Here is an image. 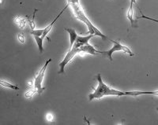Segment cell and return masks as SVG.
<instances>
[{
  "label": "cell",
  "instance_id": "cell-11",
  "mask_svg": "<svg viewBox=\"0 0 158 125\" xmlns=\"http://www.w3.org/2000/svg\"><path fill=\"white\" fill-rule=\"evenodd\" d=\"M14 21H15V23L18 25L20 29H23L25 28V25H26V23H27L28 21L25 19V18H22V17L17 16L14 18Z\"/></svg>",
  "mask_w": 158,
  "mask_h": 125
},
{
  "label": "cell",
  "instance_id": "cell-10",
  "mask_svg": "<svg viewBox=\"0 0 158 125\" xmlns=\"http://www.w3.org/2000/svg\"><path fill=\"white\" fill-rule=\"evenodd\" d=\"M65 31H67L68 32L69 36H70V49L73 47L74 43H75L76 39L77 38V34L76 31L74 29H71V28H66Z\"/></svg>",
  "mask_w": 158,
  "mask_h": 125
},
{
  "label": "cell",
  "instance_id": "cell-2",
  "mask_svg": "<svg viewBox=\"0 0 158 125\" xmlns=\"http://www.w3.org/2000/svg\"><path fill=\"white\" fill-rule=\"evenodd\" d=\"M97 80L98 82L97 88L94 91V93L90 94L89 95V101L92 102L95 99H101L105 96H125L127 95V91H121L118 90L114 89L107 85L103 81L102 77L100 73L97 74Z\"/></svg>",
  "mask_w": 158,
  "mask_h": 125
},
{
  "label": "cell",
  "instance_id": "cell-6",
  "mask_svg": "<svg viewBox=\"0 0 158 125\" xmlns=\"http://www.w3.org/2000/svg\"><path fill=\"white\" fill-rule=\"evenodd\" d=\"M68 6H69V5H68V4H67V6H65V7H64V8H63V10H62V11H61V12L59 13V14H58V15H57V17H56V18H55V19H54V20H53V21H52V22H51V23H50V24H49V25H48L47 27L45 28V29H44V33H43V36H41V37H42V38H43V39H45V38L47 37L48 34L49 32H51V30H52V28H53V26H54V25H55V24H56V21H57V20H58V19H59V17L61 16V15H62V14H63V12H64V11H65V10H67V7H68Z\"/></svg>",
  "mask_w": 158,
  "mask_h": 125
},
{
  "label": "cell",
  "instance_id": "cell-9",
  "mask_svg": "<svg viewBox=\"0 0 158 125\" xmlns=\"http://www.w3.org/2000/svg\"><path fill=\"white\" fill-rule=\"evenodd\" d=\"M142 95H151L158 96V91H127V95L129 96H138Z\"/></svg>",
  "mask_w": 158,
  "mask_h": 125
},
{
  "label": "cell",
  "instance_id": "cell-16",
  "mask_svg": "<svg viewBox=\"0 0 158 125\" xmlns=\"http://www.w3.org/2000/svg\"><path fill=\"white\" fill-rule=\"evenodd\" d=\"M138 9H139V8H138ZM139 10H140V9H139ZM140 12H141V14H142V16L141 17H139V18H137V19H141V18H145V19H148V20H150V21H154V22H156V23H158V20H156V19H154V18H149V17H146V16H145V15L143 14H142V11L140 10Z\"/></svg>",
  "mask_w": 158,
  "mask_h": 125
},
{
  "label": "cell",
  "instance_id": "cell-15",
  "mask_svg": "<svg viewBox=\"0 0 158 125\" xmlns=\"http://www.w3.org/2000/svg\"><path fill=\"white\" fill-rule=\"evenodd\" d=\"M44 30V29H33V30L31 29L30 33L33 36H43Z\"/></svg>",
  "mask_w": 158,
  "mask_h": 125
},
{
  "label": "cell",
  "instance_id": "cell-14",
  "mask_svg": "<svg viewBox=\"0 0 158 125\" xmlns=\"http://www.w3.org/2000/svg\"><path fill=\"white\" fill-rule=\"evenodd\" d=\"M0 84H1V86L4 87V88H10V89H14L15 91H18L19 90V87L17 86V85H14V84H10L9 82H6V81H4L2 80H0Z\"/></svg>",
  "mask_w": 158,
  "mask_h": 125
},
{
  "label": "cell",
  "instance_id": "cell-13",
  "mask_svg": "<svg viewBox=\"0 0 158 125\" xmlns=\"http://www.w3.org/2000/svg\"><path fill=\"white\" fill-rule=\"evenodd\" d=\"M34 39L35 41H36V44H37L38 47V50L40 53L44 51V39L41 37V36H34Z\"/></svg>",
  "mask_w": 158,
  "mask_h": 125
},
{
  "label": "cell",
  "instance_id": "cell-3",
  "mask_svg": "<svg viewBox=\"0 0 158 125\" xmlns=\"http://www.w3.org/2000/svg\"><path fill=\"white\" fill-rule=\"evenodd\" d=\"M52 59H48L47 61H45L44 66L42 67L41 69L40 70L39 72L37 73V75L35 76L34 80L32 81V85L30 87L29 91L25 94V96L26 98H30L34 94H38V95H41V93L45 90V88L42 87V83L44 81V73L45 71L47 69L48 65L49 63L52 61Z\"/></svg>",
  "mask_w": 158,
  "mask_h": 125
},
{
  "label": "cell",
  "instance_id": "cell-19",
  "mask_svg": "<svg viewBox=\"0 0 158 125\" xmlns=\"http://www.w3.org/2000/svg\"><path fill=\"white\" fill-rule=\"evenodd\" d=\"M131 3H135L136 4V0H131Z\"/></svg>",
  "mask_w": 158,
  "mask_h": 125
},
{
  "label": "cell",
  "instance_id": "cell-5",
  "mask_svg": "<svg viewBox=\"0 0 158 125\" xmlns=\"http://www.w3.org/2000/svg\"><path fill=\"white\" fill-rule=\"evenodd\" d=\"M81 53V50L79 48H77L74 46H73V47L70 49H69L68 52L67 53V54L65 55V57H63V61L59 64V74H63L65 72V67L71 61L72 59L74 58L77 54H80Z\"/></svg>",
  "mask_w": 158,
  "mask_h": 125
},
{
  "label": "cell",
  "instance_id": "cell-20",
  "mask_svg": "<svg viewBox=\"0 0 158 125\" xmlns=\"http://www.w3.org/2000/svg\"><path fill=\"white\" fill-rule=\"evenodd\" d=\"M156 110H157V111H158V107H157V108H156Z\"/></svg>",
  "mask_w": 158,
  "mask_h": 125
},
{
  "label": "cell",
  "instance_id": "cell-4",
  "mask_svg": "<svg viewBox=\"0 0 158 125\" xmlns=\"http://www.w3.org/2000/svg\"><path fill=\"white\" fill-rule=\"evenodd\" d=\"M115 51H123L124 52V53H126V54H129L130 56L135 55V54L131 51V50L129 47L125 46V45L121 44V43H118V41H117L116 43H113V47H111L109 50H108V51H101V54L106 55L110 61H112V54H113L114 52Z\"/></svg>",
  "mask_w": 158,
  "mask_h": 125
},
{
  "label": "cell",
  "instance_id": "cell-18",
  "mask_svg": "<svg viewBox=\"0 0 158 125\" xmlns=\"http://www.w3.org/2000/svg\"><path fill=\"white\" fill-rule=\"evenodd\" d=\"M46 118H47V120L48 121H53V120H54V116H53L52 113H48L47 116H46Z\"/></svg>",
  "mask_w": 158,
  "mask_h": 125
},
{
  "label": "cell",
  "instance_id": "cell-1",
  "mask_svg": "<svg viewBox=\"0 0 158 125\" xmlns=\"http://www.w3.org/2000/svg\"><path fill=\"white\" fill-rule=\"evenodd\" d=\"M68 5L69 6H70L72 11H73V14H74V18H77V19L79 20L80 21L83 22L85 25H86L87 28H88V32L89 34L94 35V36H99V37H101L102 39H104V40H108V41L111 42L112 43H116L117 41L109 39L108 36H105L103 32H101V31L99 30L96 26H94V24L90 21L89 19L88 18V17L85 14V13L83 8L81 7L80 2L70 3L68 4Z\"/></svg>",
  "mask_w": 158,
  "mask_h": 125
},
{
  "label": "cell",
  "instance_id": "cell-12",
  "mask_svg": "<svg viewBox=\"0 0 158 125\" xmlns=\"http://www.w3.org/2000/svg\"><path fill=\"white\" fill-rule=\"evenodd\" d=\"M133 4L134 3H130V6H129V9L127 10V17L128 20L130 21L131 22V25L133 26L134 25V8H133Z\"/></svg>",
  "mask_w": 158,
  "mask_h": 125
},
{
  "label": "cell",
  "instance_id": "cell-8",
  "mask_svg": "<svg viewBox=\"0 0 158 125\" xmlns=\"http://www.w3.org/2000/svg\"><path fill=\"white\" fill-rule=\"evenodd\" d=\"M81 50V53L82 54H92V55H97V54H101V52L100 50H97V49H95V47H94L92 45H90L89 43H87V44L84 45L80 48Z\"/></svg>",
  "mask_w": 158,
  "mask_h": 125
},
{
  "label": "cell",
  "instance_id": "cell-7",
  "mask_svg": "<svg viewBox=\"0 0 158 125\" xmlns=\"http://www.w3.org/2000/svg\"><path fill=\"white\" fill-rule=\"evenodd\" d=\"M93 37H94V36L92 34H89V36H77V39H76V41L75 43H74V46L75 47H77V48L80 49L82 46L89 43V41L90 40V39H92Z\"/></svg>",
  "mask_w": 158,
  "mask_h": 125
},
{
  "label": "cell",
  "instance_id": "cell-17",
  "mask_svg": "<svg viewBox=\"0 0 158 125\" xmlns=\"http://www.w3.org/2000/svg\"><path fill=\"white\" fill-rule=\"evenodd\" d=\"M18 41H19L20 43H25V36H24V34H22V33H20V34L18 35Z\"/></svg>",
  "mask_w": 158,
  "mask_h": 125
}]
</instances>
